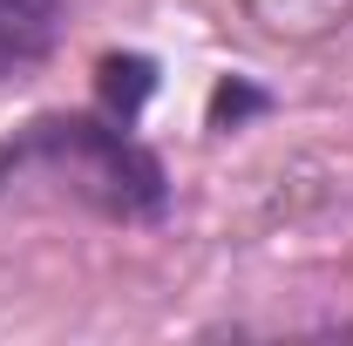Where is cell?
<instances>
[{
    "instance_id": "obj_1",
    "label": "cell",
    "mask_w": 353,
    "mask_h": 346,
    "mask_svg": "<svg viewBox=\"0 0 353 346\" xmlns=\"http://www.w3.org/2000/svg\"><path fill=\"white\" fill-rule=\"evenodd\" d=\"M61 28V0H0V75L41 61Z\"/></svg>"
}]
</instances>
